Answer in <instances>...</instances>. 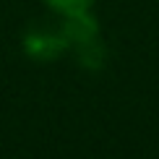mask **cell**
<instances>
[{"label":"cell","mask_w":159,"mask_h":159,"mask_svg":"<svg viewBox=\"0 0 159 159\" xmlns=\"http://www.w3.org/2000/svg\"><path fill=\"white\" fill-rule=\"evenodd\" d=\"M44 3H47L50 8H55L57 13L73 16V13H86L94 0H44Z\"/></svg>","instance_id":"1"}]
</instances>
